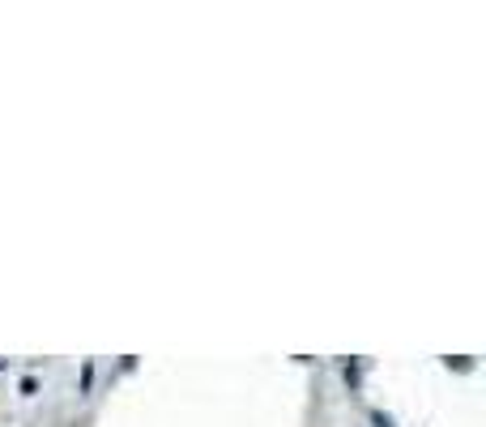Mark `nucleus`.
<instances>
[{"label": "nucleus", "instance_id": "f257e3e1", "mask_svg": "<svg viewBox=\"0 0 486 427\" xmlns=\"http://www.w3.org/2000/svg\"><path fill=\"white\" fill-rule=\"evenodd\" d=\"M376 427H393V423H389V419H384V415H376Z\"/></svg>", "mask_w": 486, "mask_h": 427}]
</instances>
